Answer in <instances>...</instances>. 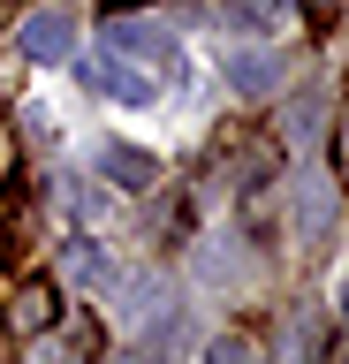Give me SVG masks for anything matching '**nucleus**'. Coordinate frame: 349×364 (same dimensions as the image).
Returning a JSON list of instances; mask_svg holds the SVG:
<instances>
[{
  "instance_id": "nucleus-1",
  "label": "nucleus",
  "mask_w": 349,
  "mask_h": 364,
  "mask_svg": "<svg viewBox=\"0 0 349 364\" xmlns=\"http://www.w3.org/2000/svg\"><path fill=\"white\" fill-rule=\"evenodd\" d=\"M107 46H122V53H137L144 61V76H175V61H183V46H175V31H160V23H137V16H122V23H107Z\"/></svg>"
},
{
  "instance_id": "nucleus-2",
  "label": "nucleus",
  "mask_w": 349,
  "mask_h": 364,
  "mask_svg": "<svg viewBox=\"0 0 349 364\" xmlns=\"http://www.w3.org/2000/svg\"><path fill=\"white\" fill-rule=\"evenodd\" d=\"M16 46H23V61H69L76 53V16L69 8H38V16H23Z\"/></svg>"
},
{
  "instance_id": "nucleus-3",
  "label": "nucleus",
  "mask_w": 349,
  "mask_h": 364,
  "mask_svg": "<svg viewBox=\"0 0 349 364\" xmlns=\"http://www.w3.org/2000/svg\"><path fill=\"white\" fill-rule=\"evenodd\" d=\"M76 76H84V91H107V99H129V107L160 99V76H129L122 61H76Z\"/></svg>"
},
{
  "instance_id": "nucleus-4",
  "label": "nucleus",
  "mask_w": 349,
  "mask_h": 364,
  "mask_svg": "<svg viewBox=\"0 0 349 364\" xmlns=\"http://www.w3.org/2000/svg\"><path fill=\"white\" fill-rule=\"evenodd\" d=\"M220 76H228V91H235V99H274V91H281V61L266 53V46L235 53V61L220 68Z\"/></svg>"
},
{
  "instance_id": "nucleus-5",
  "label": "nucleus",
  "mask_w": 349,
  "mask_h": 364,
  "mask_svg": "<svg viewBox=\"0 0 349 364\" xmlns=\"http://www.w3.org/2000/svg\"><path fill=\"white\" fill-rule=\"evenodd\" d=\"M99 175H114L122 190H152V182H160V159L137 152V144H114V136H107V144H99Z\"/></svg>"
},
{
  "instance_id": "nucleus-6",
  "label": "nucleus",
  "mask_w": 349,
  "mask_h": 364,
  "mask_svg": "<svg viewBox=\"0 0 349 364\" xmlns=\"http://www.w3.org/2000/svg\"><path fill=\"white\" fill-rule=\"evenodd\" d=\"M53 311H61V296H53L46 281H31V289L16 296V311H8V318H16L23 334H38V326H53Z\"/></svg>"
},
{
  "instance_id": "nucleus-7",
  "label": "nucleus",
  "mask_w": 349,
  "mask_h": 364,
  "mask_svg": "<svg viewBox=\"0 0 349 364\" xmlns=\"http://www.w3.org/2000/svg\"><path fill=\"white\" fill-rule=\"evenodd\" d=\"M289 16V0H243V8H235V23H281Z\"/></svg>"
},
{
  "instance_id": "nucleus-8",
  "label": "nucleus",
  "mask_w": 349,
  "mask_h": 364,
  "mask_svg": "<svg viewBox=\"0 0 349 364\" xmlns=\"http://www.w3.org/2000/svg\"><path fill=\"white\" fill-rule=\"evenodd\" d=\"M334 159H342V182H349V122H342V144H334Z\"/></svg>"
}]
</instances>
